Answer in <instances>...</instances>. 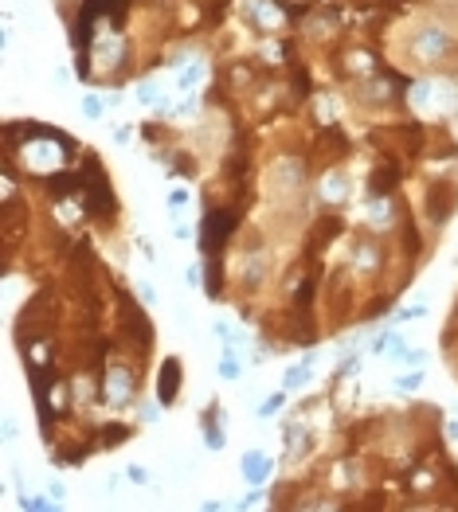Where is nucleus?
<instances>
[{"label":"nucleus","mask_w":458,"mask_h":512,"mask_svg":"<svg viewBox=\"0 0 458 512\" xmlns=\"http://www.w3.org/2000/svg\"><path fill=\"white\" fill-rule=\"evenodd\" d=\"M231 231H235V215H231V211H207V215H204V250H207V254H216L220 243Z\"/></svg>","instance_id":"obj_1"},{"label":"nucleus","mask_w":458,"mask_h":512,"mask_svg":"<svg viewBox=\"0 0 458 512\" xmlns=\"http://www.w3.org/2000/svg\"><path fill=\"white\" fill-rule=\"evenodd\" d=\"M177 380H180V364L177 360H164V367H161V403H173L177 399Z\"/></svg>","instance_id":"obj_2"},{"label":"nucleus","mask_w":458,"mask_h":512,"mask_svg":"<svg viewBox=\"0 0 458 512\" xmlns=\"http://www.w3.org/2000/svg\"><path fill=\"white\" fill-rule=\"evenodd\" d=\"M243 469L251 473V481H263V477H266V461H263L259 454H251V457H247V461H243Z\"/></svg>","instance_id":"obj_3"},{"label":"nucleus","mask_w":458,"mask_h":512,"mask_svg":"<svg viewBox=\"0 0 458 512\" xmlns=\"http://www.w3.org/2000/svg\"><path fill=\"white\" fill-rule=\"evenodd\" d=\"M282 407V395H274V399H266V407H263V414H274V410Z\"/></svg>","instance_id":"obj_4"}]
</instances>
